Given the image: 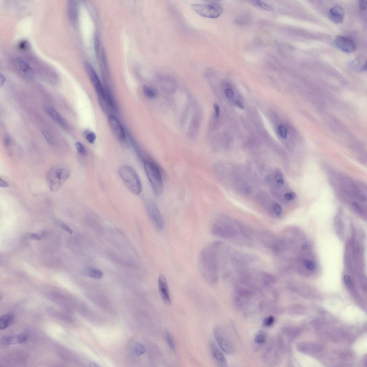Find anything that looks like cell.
I'll use <instances>...</instances> for the list:
<instances>
[{"label": "cell", "instance_id": "cell-1", "mask_svg": "<svg viewBox=\"0 0 367 367\" xmlns=\"http://www.w3.org/2000/svg\"><path fill=\"white\" fill-rule=\"evenodd\" d=\"M221 245V243L218 241L207 245L199 256L200 272L203 279L210 284H216L218 280V256Z\"/></svg>", "mask_w": 367, "mask_h": 367}, {"label": "cell", "instance_id": "cell-2", "mask_svg": "<svg viewBox=\"0 0 367 367\" xmlns=\"http://www.w3.org/2000/svg\"><path fill=\"white\" fill-rule=\"evenodd\" d=\"M144 169L154 193L157 196L162 194L164 190L163 176L160 166L151 159L143 160Z\"/></svg>", "mask_w": 367, "mask_h": 367}, {"label": "cell", "instance_id": "cell-3", "mask_svg": "<svg viewBox=\"0 0 367 367\" xmlns=\"http://www.w3.org/2000/svg\"><path fill=\"white\" fill-rule=\"evenodd\" d=\"M69 167L63 164L53 166L47 172L46 180L48 187L53 192H57L70 175Z\"/></svg>", "mask_w": 367, "mask_h": 367}, {"label": "cell", "instance_id": "cell-4", "mask_svg": "<svg viewBox=\"0 0 367 367\" xmlns=\"http://www.w3.org/2000/svg\"><path fill=\"white\" fill-rule=\"evenodd\" d=\"M118 173L124 184L129 191L136 195L141 193L142 188L141 182L138 175L133 168L127 165L121 166L118 169Z\"/></svg>", "mask_w": 367, "mask_h": 367}, {"label": "cell", "instance_id": "cell-5", "mask_svg": "<svg viewBox=\"0 0 367 367\" xmlns=\"http://www.w3.org/2000/svg\"><path fill=\"white\" fill-rule=\"evenodd\" d=\"M211 232L214 236L225 239L234 238L238 234L237 229L229 219L223 216L217 217L213 224Z\"/></svg>", "mask_w": 367, "mask_h": 367}, {"label": "cell", "instance_id": "cell-6", "mask_svg": "<svg viewBox=\"0 0 367 367\" xmlns=\"http://www.w3.org/2000/svg\"><path fill=\"white\" fill-rule=\"evenodd\" d=\"M192 8L201 16L210 19H216L219 17L224 11V8L219 3L212 2L206 4H194Z\"/></svg>", "mask_w": 367, "mask_h": 367}, {"label": "cell", "instance_id": "cell-7", "mask_svg": "<svg viewBox=\"0 0 367 367\" xmlns=\"http://www.w3.org/2000/svg\"><path fill=\"white\" fill-rule=\"evenodd\" d=\"M213 334L220 347L225 353H234V346L224 329L219 326H216L213 329Z\"/></svg>", "mask_w": 367, "mask_h": 367}, {"label": "cell", "instance_id": "cell-8", "mask_svg": "<svg viewBox=\"0 0 367 367\" xmlns=\"http://www.w3.org/2000/svg\"><path fill=\"white\" fill-rule=\"evenodd\" d=\"M84 67L86 72L89 77L90 82L94 87L95 90L100 95V97L103 100L106 99L105 90L103 87L97 73L93 69L92 65L89 63L86 62L84 63Z\"/></svg>", "mask_w": 367, "mask_h": 367}, {"label": "cell", "instance_id": "cell-9", "mask_svg": "<svg viewBox=\"0 0 367 367\" xmlns=\"http://www.w3.org/2000/svg\"><path fill=\"white\" fill-rule=\"evenodd\" d=\"M147 210L149 217L157 229L161 230L164 227V221L158 207L154 202L149 201L147 203Z\"/></svg>", "mask_w": 367, "mask_h": 367}, {"label": "cell", "instance_id": "cell-10", "mask_svg": "<svg viewBox=\"0 0 367 367\" xmlns=\"http://www.w3.org/2000/svg\"><path fill=\"white\" fill-rule=\"evenodd\" d=\"M259 238L263 243L267 247L275 251L282 250L284 246V244L280 240H278L274 235L266 232H262L259 234Z\"/></svg>", "mask_w": 367, "mask_h": 367}, {"label": "cell", "instance_id": "cell-11", "mask_svg": "<svg viewBox=\"0 0 367 367\" xmlns=\"http://www.w3.org/2000/svg\"><path fill=\"white\" fill-rule=\"evenodd\" d=\"M108 121L110 127L117 138L121 141H125L126 139L125 131L117 117L115 116H110L108 117Z\"/></svg>", "mask_w": 367, "mask_h": 367}, {"label": "cell", "instance_id": "cell-12", "mask_svg": "<svg viewBox=\"0 0 367 367\" xmlns=\"http://www.w3.org/2000/svg\"><path fill=\"white\" fill-rule=\"evenodd\" d=\"M158 287L159 293L164 302L167 304H170L171 300L168 283L163 274H160L159 277Z\"/></svg>", "mask_w": 367, "mask_h": 367}, {"label": "cell", "instance_id": "cell-13", "mask_svg": "<svg viewBox=\"0 0 367 367\" xmlns=\"http://www.w3.org/2000/svg\"><path fill=\"white\" fill-rule=\"evenodd\" d=\"M335 44L339 49L347 52H351L355 49L356 45L353 40L348 37L338 36L335 41Z\"/></svg>", "mask_w": 367, "mask_h": 367}, {"label": "cell", "instance_id": "cell-14", "mask_svg": "<svg viewBox=\"0 0 367 367\" xmlns=\"http://www.w3.org/2000/svg\"><path fill=\"white\" fill-rule=\"evenodd\" d=\"M27 336L24 334L5 337L1 339L0 344L1 345L7 346L15 344H19L26 342Z\"/></svg>", "mask_w": 367, "mask_h": 367}, {"label": "cell", "instance_id": "cell-15", "mask_svg": "<svg viewBox=\"0 0 367 367\" xmlns=\"http://www.w3.org/2000/svg\"><path fill=\"white\" fill-rule=\"evenodd\" d=\"M329 18L336 24H340L343 21L344 12L342 8L339 6H334L330 10L328 13Z\"/></svg>", "mask_w": 367, "mask_h": 367}, {"label": "cell", "instance_id": "cell-16", "mask_svg": "<svg viewBox=\"0 0 367 367\" xmlns=\"http://www.w3.org/2000/svg\"><path fill=\"white\" fill-rule=\"evenodd\" d=\"M210 350L212 355L218 365L221 367L227 366V362L226 358L214 344H211L210 345Z\"/></svg>", "mask_w": 367, "mask_h": 367}, {"label": "cell", "instance_id": "cell-17", "mask_svg": "<svg viewBox=\"0 0 367 367\" xmlns=\"http://www.w3.org/2000/svg\"><path fill=\"white\" fill-rule=\"evenodd\" d=\"M67 13L70 21L73 24L76 23L79 15V8L76 2L70 1L68 3Z\"/></svg>", "mask_w": 367, "mask_h": 367}, {"label": "cell", "instance_id": "cell-18", "mask_svg": "<svg viewBox=\"0 0 367 367\" xmlns=\"http://www.w3.org/2000/svg\"><path fill=\"white\" fill-rule=\"evenodd\" d=\"M18 62L20 69L24 73L25 76L27 79H32L34 77V71L28 63L21 59H19Z\"/></svg>", "mask_w": 367, "mask_h": 367}, {"label": "cell", "instance_id": "cell-19", "mask_svg": "<svg viewBox=\"0 0 367 367\" xmlns=\"http://www.w3.org/2000/svg\"><path fill=\"white\" fill-rule=\"evenodd\" d=\"M47 114L52 119L60 124L63 127H66L65 122L61 116L54 108L48 107L46 110Z\"/></svg>", "mask_w": 367, "mask_h": 367}, {"label": "cell", "instance_id": "cell-20", "mask_svg": "<svg viewBox=\"0 0 367 367\" xmlns=\"http://www.w3.org/2000/svg\"><path fill=\"white\" fill-rule=\"evenodd\" d=\"M14 320V316L12 313L3 315L0 318V329L4 330L11 326Z\"/></svg>", "mask_w": 367, "mask_h": 367}, {"label": "cell", "instance_id": "cell-21", "mask_svg": "<svg viewBox=\"0 0 367 367\" xmlns=\"http://www.w3.org/2000/svg\"><path fill=\"white\" fill-rule=\"evenodd\" d=\"M82 274L94 279H100L103 276V273L100 270L85 268L81 271Z\"/></svg>", "mask_w": 367, "mask_h": 367}, {"label": "cell", "instance_id": "cell-22", "mask_svg": "<svg viewBox=\"0 0 367 367\" xmlns=\"http://www.w3.org/2000/svg\"><path fill=\"white\" fill-rule=\"evenodd\" d=\"M240 231L245 237L249 238L253 235L252 229L246 225L240 222H237Z\"/></svg>", "mask_w": 367, "mask_h": 367}, {"label": "cell", "instance_id": "cell-23", "mask_svg": "<svg viewBox=\"0 0 367 367\" xmlns=\"http://www.w3.org/2000/svg\"><path fill=\"white\" fill-rule=\"evenodd\" d=\"M143 92L146 97L150 98H154L157 97L158 93L157 91L146 85L143 87Z\"/></svg>", "mask_w": 367, "mask_h": 367}, {"label": "cell", "instance_id": "cell-24", "mask_svg": "<svg viewBox=\"0 0 367 367\" xmlns=\"http://www.w3.org/2000/svg\"><path fill=\"white\" fill-rule=\"evenodd\" d=\"M251 3L254 6L263 9L267 10L268 11H272L273 10V7L269 4L265 3L261 1H250Z\"/></svg>", "mask_w": 367, "mask_h": 367}, {"label": "cell", "instance_id": "cell-25", "mask_svg": "<svg viewBox=\"0 0 367 367\" xmlns=\"http://www.w3.org/2000/svg\"><path fill=\"white\" fill-rule=\"evenodd\" d=\"M302 263L304 266L308 270L313 271L316 269V264L312 260L305 259L303 260Z\"/></svg>", "mask_w": 367, "mask_h": 367}, {"label": "cell", "instance_id": "cell-26", "mask_svg": "<svg viewBox=\"0 0 367 367\" xmlns=\"http://www.w3.org/2000/svg\"><path fill=\"white\" fill-rule=\"evenodd\" d=\"M146 351V349L143 345L140 343H138L134 347L133 352L136 355L140 356L143 355Z\"/></svg>", "mask_w": 367, "mask_h": 367}, {"label": "cell", "instance_id": "cell-27", "mask_svg": "<svg viewBox=\"0 0 367 367\" xmlns=\"http://www.w3.org/2000/svg\"><path fill=\"white\" fill-rule=\"evenodd\" d=\"M166 336L167 343H168L169 348H170L171 350L174 351L175 350V348L174 341L171 333L168 330L166 331Z\"/></svg>", "mask_w": 367, "mask_h": 367}, {"label": "cell", "instance_id": "cell-28", "mask_svg": "<svg viewBox=\"0 0 367 367\" xmlns=\"http://www.w3.org/2000/svg\"><path fill=\"white\" fill-rule=\"evenodd\" d=\"M335 229L339 236L342 237L343 235V227L342 222L340 219H337L335 220Z\"/></svg>", "mask_w": 367, "mask_h": 367}, {"label": "cell", "instance_id": "cell-29", "mask_svg": "<svg viewBox=\"0 0 367 367\" xmlns=\"http://www.w3.org/2000/svg\"><path fill=\"white\" fill-rule=\"evenodd\" d=\"M75 146L77 150L81 155L85 156L87 155V149L80 142H78L75 143Z\"/></svg>", "mask_w": 367, "mask_h": 367}, {"label": "cell", "instance_id": "cell-30", "mask_svg": "<svg viewBox=\"0 0 367 367\" xmlns=\"http://www.w3.org/2000/svg\"><path fill=\"white\" fill-rule=\"evenodd\" d=\"M262 278L264 279L265 282L274 283L275 282V277L272 274L267 273H264L262 274Z\"/></svg>", "mask_w": 367, "mask_h": 367}, {"label": "cell", "instance_id": "cell-31", "mask_svg": "<svg viewBox=\"0 0 367 367\" xmlns=\"http://www.w3.org/2000/svg\"><path fill=\"white\" fill-rule=\"evenodd\" d=\"M272 209L277 216H279L282 213V209L279 204L277 203L273 204L272 205Z\"/></svg>", "mask_w": 367, "mask_h": 367}, {"label": "cell", "instance_id": "cell-32", "mask_svg": "<svg viewBox=\"0 0 367 367\" xmlns=\"http://www.w3.org/2000/svg\"><path fill=\"white\" fill-rule=\"evenodd\" d=\"M274 322V318L273 316H269L264 319L263 324L267 327L271 326Z\"/></svg>", "mask_w": 367, "mask_h": 367}, {"label": "cell", "instance_id": "cell-33", "mask_svg": "<svg viewBox=\"0 0 367 367\" xmlns=\"http://www.w3.org/2000/svg\"><path fill=\"white\" fill-rule=\"evenodd\" d=\"M86 138L89 143L92 144L94 142L96 138V136L95 133L93 132L88 133L86 136Z\"/></svg>", "mask_w": 367, "mask_h": 367}, {"label": "cell", "instance_id": "cell-34", "mask_svg": "<svg viewBox=\"0 0 367 367\" xmlns=\"http://www.w3.org/2000/svg\"><path fill=\"white\" fill-rule=\"evenodd\" d=\"M278 130H279L280 135L282 137L284 138H287V129L283 125H280L278 127Z\"/></svg>", "mask_w": 367, "mask_h": 367}, {"label": "cell", "instance_id": "cell-35", "mask_svg": "<svg viewBox=\"0 0 367 367\" xmlns=\"http://www.w3.org/2000/svg\"><path fill=\"white\" fill-rule=\"evenodd\" d=\"M265 336L262 334H259L255 337V341L256 343L259 344L264 343L265 342Z\"/></svg>", "mask_w": 367, "mask_h": 367}, {"label": "cell", "instance_id": "cell-36", "mask_svg": "<svg viewBox=\"0 0 367 367\" xmlns=\"http://www.w3.org/2000/svg\"><path fill=\"white\" fill-rule=\"evenodd\" d=\"M42 134L48 143L51 144V145L54 143V139H53L52 136L49 132H48L46 131H44L42 132Z\"/></svg>", "mask_w": 367, "mask_h": 367}, {"label": "cell", "instance_id": "cell-37", "mask_svg": "<svg viewBox=\"0 0 367 367\" xmlns=\"http://www.w3.org/2000/svg\"><path fill=\"white\" fill-rule=\"evenodd\" d=\"M297 197L296 194L294 192L286 193L284 195L285 199L288 201H291L295 199Z\"/></svg>", "mask_w": 367, "mask_h": 367}, {"label": "cell", "instance_id": "cell-38", "mask_svg": "<svg viewBox=\"0 0 367 367\" xmlns=\"http://www.w3.org/2000/svg\"><path fill=\"white\" fill-rule=\"evenodd\" d=\"M225 94L229 100H232L234 98V93L233 91L230 89H227L225 90Z\"/></svg>", "mask_w": 367, "mask_h": 367}, {"label": "cell", "instance_id": "cell-39", "mask_svg": "<svg viewBox=\"0 0 367 367\" xmlns=\"http://www.w3.org/2000/svg\"><path fill=\"white\" fill-rule=\"evenodd\" d=\"M95 47L96 54L98 55L100 52V43L99 40L97 36L95 37Z\"/></svg>", "mask_w": 367, "mask_h": 367}, {"label": "cell", "instance_id": "cell-40", "mask_svg": "<svg viewBox=\"0 0 367 367\" xmlns=\"http://www.w3.org/2000/svg\"><path fill=\"white\" fill-rule=\"evenodd\" d=\"M61 227L62 229H64L65 231L69 233V234H73V231L72 230L67 224L64 223H62L61 224Z\"/></svg>", "mask_w": 367, "mask_h": 367}, {"label": "cell", "instance_id": "cell-41", "mask_svg": "<svg viewBox=\"0 0 367 367\" xmlns=\"http://www.w3.org/2000/svg\"><path fill=\"white\" fill-rule=\"evenodd\" d=\"M214 108L215 110V117L216 119L218 118L220 116V110L218 105L214 104Z\"/></svg>", "mask_w": 367, "mask_h": 367}, {"label": "cell", "instance_id": "cell-42", "mask_svg": "<svg viewBox=\"0 0 367 367\" xmlns=\"http://www.w3.org/2000/svg\"><path fill=\"white\" fill-rule=\"evenodd\" d=\"M359 6L360 8L362 11L365 10L367 8V1H361L359 3Z\"/></svg>", "mask_w": 367, "mask_h": 367}, {"label": "cell", "instance_id": "cell-43", "mask_svg": "<svg viewBox=\"0 0 367 367\" xmlns=\"http://www.w3.org/2000/svg\"><path fill=\"white\" fill-rule=\"evenodd\" d=\"M276 183L278 188H282L284 184V181L283 178L277 180Z\"/></svg>", "mask_w": 367, "mask_h": 367}, {"label": "cell", "instance_id": "cell-44", "mask_svg": "<svg viewBox=\"0 0 367 367\" xmlns=\"http://www.w3.org/2000/svg\"><path fill=\"white\" fill-rule=\"evenodd\" d=\"M11 143V139L10 137L8 135H7L5 136L4 139V143L5 145L7 146H8L10 145Z\"/></svg>", "mask_w": 367, "mask_h": 367}, {"label": "cell", "instance_id": "cell-45", "mask_svg": "<svg viewBox=\"0 0 367 367\" xmlns=\"http://www.w3.org/2000/svg\"><path fill=\"white\" fill-rule=\"evenodd\" d=\"M9 186V184L7 182L2 178L0 179V186L2 187V188H7Z\"/></svg>", "mask_w": 367, "mask_h": 367}, {"label": "cell", "instance_id": "cell-46", "mask_svg": "<svg viewBox=\"0 0 367 367\" xmlns=\"http://www.w3.org/2000/svg\"><path fill=\"white\" fill-rule=\"evenodd\" d=\"M234 104L235 105L237 106L239 108L243 110L244 108V105H243L238 100H235L234 101Z\"/></svg>", "mask_w": 367, "mask_h": 367}, {"label": "cell", "instance_id": "cell-47", "mask_svg": "<svg viewBox=\"0 0 367 367\" xmlns=\"http://www.w3.org/2000/svg\"><path fill=\"white\" fill-rule=\"evenodd\" d=\"M5 78L3 75L1 73L0 75V86L2 87L5 82Z\"/></svg>", "mask_w": 367, "mask_h": 367}, {"label": "cell", "instance_id": "cell-48", "mask_svg": "<svg viewBox=\"0 0 367 367\" xmlns=\"http://www.w3.org/2000/svg\"><path fill=\"white\" fill-rule=\"evenodd\" d=\"M30 237H31L32 239L36 240H40L41 239V238L39 236L34 234H31Z\"/></svg>", "mask_w": 367, "mask_h": 367}]
</instances>
